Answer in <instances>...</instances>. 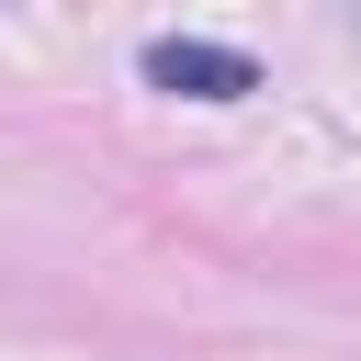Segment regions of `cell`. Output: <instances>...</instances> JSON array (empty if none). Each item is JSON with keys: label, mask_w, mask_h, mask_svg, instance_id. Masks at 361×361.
I'll return each instance as SVG.
<instances>
[{"label": "cell", "mask_w": 361, "mask_h": 361, "mask_svg": "<svg viewBox=\"0 0 361 361\" xmlns=\"http://www.w3.org/2000/svg\"><path fill=\"white\" fill-rule=\"evenodd\" d=\"M135 79L169 90V102H248V90H259V56H248V45H214V34H158V45L135 56Z\"/></svg>", "instance_id": "obj_1"}]
</instances>
